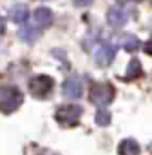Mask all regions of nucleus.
Listing matches in <instances>:
<instances>
[{
	"mask_svg": "<svg viewBox=\"0 0 152 155\" xmlns=\"http://www.w3.org/2000/svg\"><path fill=\"white\" fill-rule=\"evenodd\" d=\"M24 97L22 93L15 87H2L0 88V112L3 114H11L17 110Z\"/></svg>",
	"mask_w": 152,
	"mask_h": 155,
	"instance_id": "f257e3e1",
	"label": "nucleus"
},
{
	"mask_svg": "<svg viewBox=\"0 0 152 155\" xmlns=\"http://www.w3.org/2000/svg\"><path fill=\"white\" fill-rule=\"evenodd\" d=\"M82 115V107L78 104H64L60 106L55 112V119L63 127H73L79 122V118Z\"/></svg>",
	"mask_w": 152,
	"mask_h": 155,
	"instance_id": "f03ea898",
	"label": "nucleus"
},
{
	"mask_svg": "<svg viewBox=\"0 0 152 155\" xmlns=\"http://www.w3.org/2000/svg\"><path fill=\"white\" fill-rule=\"evenodd\" d=\"M114 97H115V88L109 82L95 84V85L91 87L90 98H91V101L94 103L95 106H98V107L107 106L114 100Z\"/></svg>",
	"mask_w": 152,
	"mask_h": 155,
	"instance_id": "7ed1b4c3",
	"label": "nucleus"
},
{
	"mask_svg": "<svg viewBox=\"0 0 152 155\" xmlns=\"http://www.w3.org/2000/svg\"><path fill=\"white\" fill-rule=\"evenodd\" d=\"M52 88H54V81L51 76L46 75H38L28 82V90L31 96L36 98H46L51 94Z\"/></svg>",
	"mask_w": 152,
	"mask_h": 155,
	"instance_id": "20e7f679",
	"label": "nucleus"
},
{
	"mask_svg": "<svg viewBox=\"0 0 152 155\" xmlns=\"http://www.w3.org/2000/svg\"><path fill=\"white\" fill-rule=\"evenodd\" d=\"M115 54H116L115 46H112L111 43H100L94 49V60L98 66L104 67L114 61Z\"/></svg>",
	"mask_w": 152,
	"mask_h": 155,
	"instance_id": "39448f33",
	"label": "nucleus"
},
{
	"mask_svg": "<svg viewBox=\"0 0 152 155\" xmlns=\"http://www.w3.org/2000/svg\"><path fill=\"white\" fill-rule=\"evenodd\" d=\"M63 96L67 98H79L82 96V84L78 78H69L63 84Z\"/></svg>",
	"mask_w": 152,
	"mask_h": 155,
	"instance_id": "423d86ee",
	"label": "nucleus"
},
{
	"mask_svg": "<svg viewBox=\"0 0 152 155\" xmlns=\"http://www.w3.org/2000/svg\"><path fill=\"white\" fill-rule=\"evenodd\" d=\"M107 21L112 27L119 28V27L125 25V22L128 21V14L119 6H112L107 12Z\"/></svg>",
	"mask_w": 152,
	"mask_h": 155,
	"instance_id": "0eeeda50",
	"label": "nucleus"
},
{
	"mask_svg": "<svg viewBox=\"0 0 152 155\" xmlns=\"http://www.w3.org/2000/svg\"><path fill=\"white\" fill-rule=\"evenodd\" d=\"M33 19L35 22L38 24L39 27H48L51 25L52 19H54V15H52V11L49 8H38L33 14Z\"/></svg>",
	"mask_w": 152,
	"mask_h": 155,
	"instance_id": "6e6552de",
	"label": "nucleus"
},
{
	"mask_svg": "<svg viewBox=\"0 0 152 155\" xmlns=\"http://www.w3.org/2000/svg\"><path fill=\"white\" fill-rule=\"evenodd\" d=\"M42 36V30L35 25H25L18 30V38L27 43H35Z\"/></svg>",
	"mask_w": 152,
	"mask_h": 155,
	"instance_id": "1a4fd4ad",
	"label": "nucleus"
},
{
	"mask_svg": "<svg viewBox=\"0 0 152 155\" xmlns=\"http://www.w3.org/2000/svg\"><path fill=\"white\" fill-rule=\"evenodd\" d=\"M118 152H119V155H139L140 154V146L134 139H125L119 143Z\"/></svg>",
	"mask_w": 152,
	"mask_h": 155,
	"instance_id": "9d476101",
	"label": "nucleus"
},
{
	"mask_svg": "<svg viewBox=\"0 0 152 155\" xmlns=\"http://www.w3.org/2000/svg\"><path fill=\"white\" fill-rule=\"evenodd\" d=\"M9 18L14 22L21 24L28 18V8L25 5H15L9 9Z\"/></svg>",
	"mask_w": 152,
	"mask_h": 155,
	"instance_id": "9b49d317",
	"label": "nucleus"
},
{
	"mask_svg": "<svg viewBox=\"0 0 152 155\" xmlns=\"http://www.w3.org/2000/svg\"><path fill=\"white\" fill-rule=\"evenodd\" d=\"M118 45H121L127 51H136L140 48V40L134 35H122L118 39Z\"/></svg>",
	"mask_w": 152,
	"mask_h": 155,
	"instance_id": "f8f14e48",
	"label": "nucleus"
},
{
	"mask_svg": "<svg viewBox=\"0 0 152 155\" xmlns=\"http://www.w3.org/2000/svg\"><path fill=\"white\" fill-rule=\"evenodd\" d=\"M142 75V64L137 58H133L130 63H128V67H127V79H136Z\"/></svg>",
	"mask_w": 152,
	"mask_h": 155,
	"instance_id": "ddd939ff",
	"label": "nucleus"
},
{
	"mask_svg": "<svg viewBox=\"0 0 152 155\" xmlns=\"http://www.w3.org/2000/svg\"><path fill=\"white\" fill-rule=\"evenodd\" d=\"M95 122L101 127L109 125L111 124V112L106 110V109H98L97 114H95Z\"/></svg>",
	"mask_w": 152,
	"mask_h": 155,
	"instance_id": "4468645a",
	"label": "nucleus"
},
{
	"mask_svg": "<svg viewBox=\"0 0 152 155\" xmlns=\"http://www.w3.org/2000/svg\"><path fill=\"white\" fill-rule=\"evenodd\" d=\"M73 3L79 8H85V6H90L93 3V0H73Z\"/></svg>",
	"mask_w": 152,
	"mask_h": 155,
	"instance_id": "2eb2a0df",
	"label": "nucleus"
},
{
	"mask_svg": "<svg viewBox=\"0 0 152 155\" xmlns=\"http://www.w3.org/2000/svg\"><path fill=\"white\" fill-rule=\"evenodd\" d=\"M145 52L149 54V55H152V39L146 42V45H145Z\"/></svg>",
	"mask_w": 152,
	"mask_h": 155,
	"instance_id": "dca6fc26",
	"label": "nucleus"
},
{
	"mask_svg": "<svg viewBox=\"0 0 152 155\" xmlns=\"http://www.w3.org/2000/svg\"><path fill=\"white\" fill-rule=\"evenodd\" d=\"M5 30H6V22H5V18L0 15V35H2Z\"/></svg>",
	"mask_w": 152,
	"mask_h": 155,
	"instance_id": "f3484780",
	"label": "nucleus"
},
{
	"mask_svg": "<svg viewBox=\"0 0 152 155\" xmlns=\"http://www.w3.org/2000/svg\"><path fill=\"white\" fill-rule=\"evenodd\" d=\"M118 2H121V3H125V2H131V0H118Z\"/></svg>",
	"mask_w": 152,
	"mask_h": 155,
	"instance_id": "a211bd4d",
	"label": "nucleus"
}]
</instances>
